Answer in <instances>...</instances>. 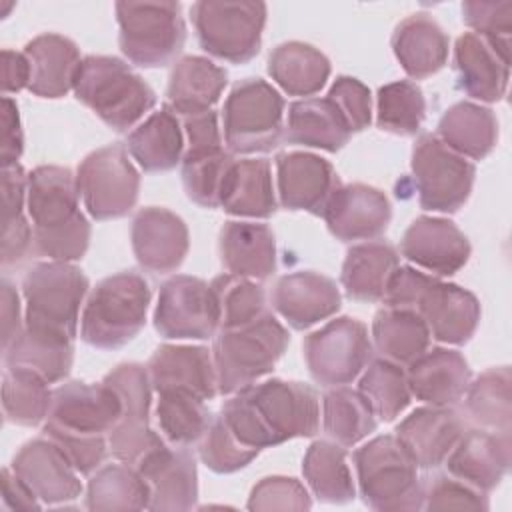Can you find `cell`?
Here are the masks:
<instances>
[{
	"label": "cell",
	"instance_id": "24",
	"mask_svg": "<svg viewBox=\"0 0 512 512\" xmlns=\"http://www.w3.org/2000/svg\"><path fill=\"white\" fill-rule=\"evenodd\" d=\"M466 430V420L454 406L416 408L396 426V438L418 468L432 470L444 464L450 450Z\"/></svg>",
	"mask_w": 512,
	"mask_h": 512
},
{
	"label": "cell",
	"instance_id": "63",
	"mask_svg": "<svg viewBox=\"0 0 512 512\" xmlns=\"http://www.w3.org/2000/svg\"><path fill=\"white\" fill-rule=\"evenodd\" d=\"M24 328V320L20 316V296L10 280H2V350L10 346V342Z\"/></svg>",
	"mask_w": 512,
	"mask_h": 512
},
{
	"label": "cell",
	"instance_id": "1",
	"mask_svg": "<svg viewBox=\"0 0 512 512\" xmlns=\"http://www.w3.org/2000/svg\"><path fill=\"white\" fill-rule=\"evenodd\" d=\"M78 198L76 176L64 166H38L28 174L26 210L38 256L72 262L86 254L92 228Z\"/></svg>",
	"mask_w": 512,
	"mask_h": 512
},
{
	"label": "cell",
	"instance_id": "35",
	"mask_svg": "<svg viewBox=\"0 0 512 512\" xmlns=\"http://www.w3.org/2000/svg\"><path fill=\"white\" fill-rule=\"evenodd\" d=\"M220 208L232 216L270 218L278 208L270 162L266 158L234 160L222 186Z\"/></svg>",
	"mask_w": 512,
	"mask_h": 512
},
{
	"label": "cell",
	"instance_id": "42",
	"mask_svg": "<svg viewBox=\"0 0 512 512\" xmlns=\"http://www.w3.org/2000/svg\"><path fill=\"white\" fill-rule=\"evenodd\" d=\"M302 474L320 502L346 504L356 496L346 450L332 440H314L308 446L302 460Z\"/></svg>",
	"mask_w": 512,
	"mask_h": 512
},
{
	"label": "cell",
	"instance_id": "58",
	"mask_svg": "<svg viewBox=\"0 0 512 512\" xmlns=\"http://www.w3.org/2000/svg\"><path fill=\"white\" fill-rule=\"evenodd\" d=\"M44 436L60 446V450L68 456L78 474H92L94 470H98L106 454L110 452L108 436H82L60 430H44Z\"/></svg>",
	"mask_w": 512,
	"mask_h": 512
},
{
	"label": "cell",
	"instance_id": "28",
	"mask_svg": "<svg viewBox=\"0 0 512 512\" xmlns=\"http://www.w3.org/2000/svg\"><path fill=\"white\" fill-rule=\"evenodd\" d=\"M410 392L430 406H456L470 384L472 372L458 350L428 348L406 370Z\"/></svg>",
	"mask_w": 512,
	"mask_h": 512
},
{
	"label": "cell",
	"instance_id": "45",
	"mask_svg": "<svg viewBox=\"0 0 512 512\" xmlns=\"http://www.w3.org/2000/svg\"><path fill=\"white\" fill-rule=\"evenodd\" d=\"M376 414L360 390L334 386L322 396V428L326 436L352 448L376 430Z\"/></svg>",
	"mask_w": 512,
	"mask_h": 512
},
{
	"label": "cell",
	"instance_id": "7",
	"mask_svg": "<svg viewBox=\"0 0 512 512\" xmlns=\"http://www.w3.org/2000/svg\"><path fill=\"white\" fill-rule=\"evenodd\" d=\"M222 138L232 154L270 152L284 138V98L262 78L236 82L222 108Z\"/></svg>",
	"mask_w": 512,
	"mask_h": 512
},
{
	"label": "cell",
	"instance_id": "62",
	"mask_svg": "<svg viewBox=\"0 0 512 512\" xmlns=\"http://www.w3.org/2000/svg\"><path fill=\"white\" fill-rule=\"evenodd\" d=\"M30 84V62L24 52L2 50V90L4 96L16 94Z\"/></svg>",
	"mask_w": 512,
	"mask_h": 512
},
{
	"label": "cell",
	"instance_id": "20",
	"mask_svg": "<svg viewBox=\"0 0 512 512\" xmlns=\"http://www.w3.org/2000/svg\"><path fill=\"white\" fill-rule=\"evenodd\" d=\"M136 262L152 274H168L180 268L190 248L186 222L168 208H140L130 228Z\"/></svg>",
	"mask_w": 512,
	"mask_h": 512
},
{
	"label": "cell",
	"instance_id": "13",
	"mask_svg": "<svg viewBox=\"0 0 512 512\" xmlns=\"http://www.w3.org/2000/svg\"><path fill=\"white\" fill-rule=\"evenodd\" d=\"M122 400V416L108 434L110 454L126 464H136L144 454L162 444V436L150 426L152 382L140 362H122L104 380Z\"/></svg>",
	"mask_w": 512,
	"mask_h": 512
},
{
	"label": "cell",
	"instance_id": "34",
	"mask_svg": "<svg viewBox=\"0 0 512 512\" xmlns=\"http://www.w3.org/2000/svg\"><path fill=\"white\" fill-rule=\"evenodd\" d=\"M228 84V72L204 56H182L170 70L168 106L180 116L214 110Z\"/></svg>",
	"mask_w": 512,
	"mask_h": 512
},
{
	"label": "cell",
	"instance_id": "48",
	"mask_svg": "<svg viewBox=\"0 0 512 512\" xmlns=\"http://www.w3.org/2000/svg\"><path fill=\"white\" fill-rule=\"evenodd\" d=\"M156 418L160 432L174 446H192L200 442L214 414L206 400L186 390L156 392Z\"/></svg>",
	"mask_w": 512,
	"mask_h": 512
},
{
	"label": "cell",
	"instance_id": "53",
	"mask_svg": "<svg viewBox=\"0 0 512 512\" xmlns=\"http://www.w3.org/2000/svg\"><path fill=\"white\" fill-rule=\"evenodd\" d=\"M200 460L216 474H232L246 468L260 450L242 444L228 428L224 418L216 414L198 442Z\"/></svg>",
	"mask_w": 512,
	"mask_h": 512
},
{
	"label": "cell",
	"instance_id": "59",
	"mask_svg": "<svg viewBox=\"0 0 512 512\" xmlns=\"http://www.w3.org/2000/svg\"><path fill=\"white\" fill-rule=\"evenodd\" d=\"M438 278L432 274H424L412 266H398L384 290L382 302L386 306H398V308H414L418 306L422 294L430 284H434Z\"/></svg>",
	"mask_w": 512,
	"mask_h": 512
},
{
	"label": "cell",
	"instance_id": "2",
	"mask_svg": "<svg viewBox=\"0 0 512 512\" xmlns=\"http://www.w3.org/2000/svg\"><path fill=\"white\" fill-rule=\"evenodd\" d=\"M152 290L144 276L124 270L102 278L88 294L80 338L98 350H114L132 342L146 324Z\"/></svg>",
	"mask_w": 512,
	"mask_h": 512
},
{
	"label": "cell",
	"instance_id": "64",
	"mask_svg": "<svg viewBox=\"0 0 512 512\" xmlns=\"http://www.w3.org/2000/svg\"><path fill=\"white\" fill-rule=\"evenodd\" d=\"M2 502L10 510H30L40 508L42 502L32 494V490L14 474L12 468L2 470Z\"/></svg>",
	"mask_w": 512,
	"mask_h": 512
},
{
	"label": "cell",
	"instance_id": "18",
	"mask_svg": "<svg viewBox=\"0 0 512 512\" xmlns=\"http://www.w3.org/2000/svg\"><path fill=\"white\" fill-rule=\"evenodd\" d=\"M10 468L42 504H66L82 494L78 470L48 436L26 442Z\"/></svg>",
	"mask_w": 512,
	"mask_h": 512
},
{
	"label": "cell",
	"instance_id": "4",
	"mask_svg": "<svg viewBox=\"0 0 512 512\" xmlns=\"http://www.w3.org/2000/svg\"><path fill=\"white\" fill-rule=\"evenodd\" d=\"M288 344V330L270 312L246 326L218 330L212 344L218 394L230 396L270 374Z\"/></svg>",
	"mask_w": 512,
	"mask_h": 512
},
{
	"label": "cell",
	"instance_id": "23",
	"mask_svg": "<svg viewBox=\"0 0 512 512\" xmlns=\"http://www.w3.org/2000/svg\"><path fill=\"white\" fill-rule=\"evenodd\" d=\"M278 198L286 210L322 216L330 196L342 184L334 166L312 152H282L276 156Z\"/></svg>",
	"mask_w": 512,
	"mask_h": 512
},
{
	"label": "cell",
	"instance_id": "10",
	"mask_svg": "<svg viewBox=\"0 0 512 512\" xmlns=\"http://www.w3.org/2000/svg\"><path fill=\"white\" fill-rule=\"evenodd\" d=\"M78 194L94 220H118L132 212L140 194V174L124 144L90 152L76 170Z\"/></svg>",
	"mask_w": 512,
	"mask_h": 512
},
{
	"label": "cell",
	"instance_id": "57",
	"mask_svg": "<svg viewBox=\"0 0 512 512\" xmlns=\"http://www.w3.org/2000/svg\"><path fill=\"white\" fill-rule=\"evenodd\" d=\"M328 98L338 106L352 134L362 132L372 122V98L366 84L352 76H338L330 86Z\"/></svg>",
	"mask_w": 512,
	"mask_h": 512
},
{
	"label": "cell",
	"instance_id": "30",
	"mask_svg": "<svg viewBox=\"0 0 512 512\" xmlns=\"http://www.w3.org/2000/svg\"><path fill=\"white\" fill-rule=\"evenodd\" d=\"M222 266L236 276L266 280L276 270V240L266 224L230 220L218 236Z\"/></svg>",
	"mask_w": 512,
	"mask_h": 512
},
{
	"label": "cell",
	"instance_id": "40",
	"mask_svg": "<svg viewBox=\"0 0 512 512\" xmlns=\"http://www.w3.org/2000/svg\"><path fill=\"white\" fill-rule=\"evenodd\" d=\"M268 74L288 96H312L324 88L330 60L316 46L290 40L270 52Z\"/></svg>",
	"mask_w": 512,
	"mask_h": 512
},
{
	"label": "cell",
	"instance_id": "19",
	"mask_svg": "<svg viewBox=\"0 0 512 512\" xmlns=\"http://www.w3.org/2000/svg\"><path fill=\"white\" fill-rule=\"evenodd\" d=\"M322 218L340 242L374 240L386 232L392 206L388 196L368 184H340L330 196Z\"/></svg>",
	"mask_w": 512,
	"mask_h": 512
},
{
	"label": "cell",
	"instance_id": "29",
	"mask_svg": "<svg viewBox=\"0 0 512 512\" xmlns=\"http://www.w3.org/2000/svg\"><path fill=\"white\" fill-rule=\"evenodd\" d=\"M24 54L30 62L28 90L34 96L62 98L74 88L82 58L70 38L54 32L40 34L24 46Z\"/></svg>",
	"mask_w": 512,
	"mask_h": 512
},
{
	"label": "cell",
	"instance_id": "50",
	"mask_svg": "<svg viewBox=\"0 0 512 512\" xmlns=\"http://www.w3.org/2000/svg\"><path fill=\"white\" fill-rule=\"evenodd\" d=\"M358 390L366 396L374 414L384 422L396 420L412 400L404 366L386 358H372L368 362L362 370Z\"/></svg>",
	"mask_w": 512,
	"mask_h": 512
},
{
	"label": "cell",
	"instance_id": "44",
	"mask_svg": "<svg viewBox=\"0 0 512 512\" xmlns=\"http://www.w3.org/2000/svg\"><path fill=\"white\" fill-rule=\"evenodd\" d=\"M512 372L510 366L488 368L464 394V414L476 428L510 434L512 424Z\"/></svg>",
	"mask_w": 512,
	"mask_h": 512
},
{
	"label": "cell",
	"instance_id": "9",
	"mask_svg": "<svg viewBox=\"0 0 512 512\" xmlns=\"http://www.w3.org/2000/svg\"><path fill=\"white\" fill-rule=\"evenodd\" d=\"M266 14L264 2L250 0H200L190 8L202 50L232 64H246L260 52Z\"/></svg>",
	"mask_w": 512,
	"mask_h": 512
},
{
	"label": "cell",
	"instance_id": "61",
	"mask_svg": "<svg viewBox=\"0 0 512 512\" xmlns=\"http://www.w3.org/2000/svg\"><path fill=\"white\" fill-rule=\"evenodd\" d=\"M182 128L186 136V150H204L224 146L222 128L218 126V114L214 110L184 116Z\"/></svg>",
	"mask_w": 512,
	"mask_h": 512
},
{
	"label": "cell",
	"instance_id": "51",
	"mask_svg": "<svg viewBox=\"0 0 512 512\" xmlns=\"http://www.w3.org/2000/svg\"><path fill=\"white\" fill-rule=\"evenodd\" d=\"M426 118V98L412 80H396L380 86L376 96V124L396 136H414Z\"/></svg>",
	"mask_w": 512,
	"mask_h": 512
},
{
	"label": "cell",
	"instance_id": "54",
	"mask_svg": "<svg viewBox=\"0 0 512 512\" xmlns=\"http://www.w3.org/2000/svg\"><path fill=\"white\" fill-rule=\"evenodd\" d=\"M462 20L476 36L510 62L512 0H468L462 4Z\"/></svg>",
	"mask_w": 512,
	"mask_h": 512
},
{
	"label": "cell",
	"instance_id": "22",
	"mask_svg": "<svg viewBox=\"0 0 512 512\" xmlns=\"http://www.w3.org/2000/svg\"><path fill=\"white\" fill-rule=\"evenodd\" d=\"M512 442L510 434L484 428L464 430L444 464L450 476L488 494L510 470Z\"/></svg>",
	"mask_w": 512,
	"mask_h": 512
},
{
	"label": "cell",
	"instance_id": "56",
	"mask_svg": "<svg viewBox=\"0 0 512 512\" xmlns=\"http://www.w3.org/2000/svg\"><path fill=\"white\" fill-rule=\"evenodd\" d=\"M248 510H308L312 498L304 484L288 476H266L250 492Z\"/></svg>",
	"mask_w": 512,
	"mask_h": 512
},
{
	"label": "cell",
	"instance_id": "39",
	"mask_svg": "<svg viewBox=\"0 0 512 512\" xmlns=\"http://www.w3.org/2000/svg\"><path fill=\"white\" fill-rule=\"evenodd\" d=\"M2 358L6 366L34 370L44 380L54 384L62 382L72 370L74 340L24 326L10 346L2 350Z\"/></svg>",
	"mask_w": 512,
	"mask_h": 512
},
{
	"label": "cell",
	"instance_id": "32",
	"mask_svg": "<svg viewBox=\"0 0 512 512\" xmlns=\"http://www.w3.org/2000/svg\"><path fill=\"white\" fill-rule=\"evenodd\" d=\"M454 68L458 86L468 96L480 102H498L504 98L510 78V62L474 32L458 36L454 46Z\"/></svg>",
	"mask_w": 512,
	"mask_h": 512
},
{
	"label": "cell",
	"instance_id": "3",
	"mask_svg": "<svg viewBox=\"0 0 512 512\" xmlns=\"http://www.w3.org/2000/svg\"><path fill=\"white\" fill-rule=\"evenodd\" d=\"M72 90L78 102L116 132L132 128L156 104L150 84L114 56L82 58Z\"/></svg>",
	"mask_w": 512,
	"mask_h": 512
},
{
	"label": "cell",
	"instance_id": "46",
	"mask_svg": "<svg viewBox=\"0 0 512 512\" xmlns=\"http://www.w3.org/2000/svg\"><path fill=\"white\" fill-rule=\"evenodd\" d=\"M150 488L134 464L100 466L88 480V510H148Z\"/></svg>",
	"mask_w": 512,
	"mask_h": 512
},
{
	"label": "cell",
	"instance_id": "11",
	"mask_svg": "<svg viewBox=\"0 0 512 512\" xmlns=\"http://www.w3.org/2000/svg\"><path fill=\"white\" fill-rule=\"evenodd\" d=\"M410 168L424 210L452 214L470 198L476 166L450 150L438 136L422 134L414 142Z\"/></svg>",
	"mask_w": 512,
	"mask_h": 512
},
{
	"label": "cell",
	"instance_id": "31",
	"mask_svg": "<svg viewBox=\"0 0 512 512\" xmlns=\"http://www.w3.org/2000/svg\"><path fill=\"white\" fill-rule=\"evenodd\" d=\"M450 40L442 26L424 12L404 18L392 34V50L402 70L422 80L444 68L448 60Z\"/></svg>",
	"mask_w": 512,
	"mask_h": 512
},
{
	"label": "cell",
	"instance_id": "60",
	"mask_svg": "<svg viewBox=\"0 0 512 512\" xmlns=\"http://www.w3.org/2000/svg\"><path fill=\"white\" fill-rule=\"evenodd\" d=\"M2 148H0V164L2 168H10L18 164V158L24 150V134L18 114V104L10 98H2Z\"/></svg>",
	"mask_w": 512,
	"mask_h": 512
},
{
	"label": "cell",
	"instance_id": "37",
	"mask_svg": "<svg viewBox=\"0 0 512 512\" xmlns=\"http://www.w3.org/2000/svg\"><path fill=\"white\" fill-rule=\"evenodd\" d=\"M398 266L400 256L390 242L366 240L346 252L340 282L350 300L378 302Z\"/></svg>",
	"mask_w": 512,
	"mask_h": 512
},
{
	"label": "cell",
	"instance_id": "6",
	"mask_svg": "<svg viewBox=\"0 0 512 512\" xmlns=\"http://www.w3.org/2000/svg\"><path fill=\"white\" fill-rule=\"evenodd\" d=\"M88 276L72 262L34 264L22 280L24 326L76 340L80 306L88 294Z\"/></svg>",
	"mask_w": 512,
	"mask_h": 512
},
{
	"label": "cell",
	"instance_id": "12",
	"mask_svg": "<svg viewBox=\"0 0 512 512\" xmlns=\"http://www.w3.org/2000/svg\"><path fill=\"white\" fill-rule=\"evenodd\" d=\"M304 360L316 384L334 388L356 380L372 360V340L364 322L340 316L310 332L304 342Z\"/></svg>",
	"mask_w": 512,
	"mask_h": 512
},
{
	"label": "cell",
	"instance_id": "8",
	"mask_svg": "<svg viewBox=\"0 0 512 512\" xmlns=\"http://www.w3.org/2000/svg\"><path fill=\"white\" fill-rule=\"evenodd\" d=\"M118 44L136 66L162 68L176 60L186 42L180 2H116Z\"/></svg>",
	"mask_w": 512,
	"mask_h": 512
},
{
	"label": "cell",
	"instance_id": "52",
	"mask_svg": "<svg viewBox=\"0 0 512 512\" xmlns=\"http://www.w3.org/2000/svg\"><path fill=\"white\" fill-rule=\"evenodd\" d=\"M210 288L218 308V330L246 326L268 312L266 292L252 278L228 272L216 276Z\"/></svg>",
	"mask_w": 512,
	"mask_h": 512
},
{
	"label": "cell",
	"instance_id": "15",
	"mask_svg": "<svg viewBox=\"0 0 512 512\" xmlns=\"http://www.w3.org/2000/svg\"><path fill=\"white\" fill-rule=\"evenodd\" d=\"M154 328L166 340H208L218 332V308L208 282L176 274L160 286Z\"/></svg>",
	"mask_w": 512,
	"mask_h": 512
},
{
	"label": "cell",
	"instance_id": "5",
	"mask_svg": "<svg viewBox=\"0 0 512 512\" xmlns=\"http://www.w3.org/2000/svg\"><path fill=\"white\" fill-rule=\"evenodd\" d=\"M360 496L372 510H420L424 504V482L418 466L392 436H376L354 452Z\"/></svg>",
	"mask_w": 512,
	"mask_h": 512
},
{
	"label": "cell",
	"instance_id": "21",
	"mask_svg": "<svg viewBox=\"0 0 512 512\" xmlns=\"http://www.w3.org/2000/svg\"><path fill=\"white\" fill-rule=\"evenodd\" d=\"M400 252L432 276H452L466 266L472 248L466 234L452 220L418 216L406 228Z\"/></svg>",
	"mask_w": 512,
	"mask_h": 512
},
{
	"label": "cell",
	"instance_id": "33",
	"mask_svg": "<svg viewBox=\"0 0 512 512\" xmlns=\"http://www.w3.org/2000/svg\"><path fill=\"white\" fill-rule=\"evenodd\" d=\"M184 138L178 114L164 104L128 134L126 150L144 172H168L182 162L186 150Z\"/></svg>",
	"mask_w": 512,
	"mask_h": 512
},
{
	"label": "cell",
	"instance_id": "36",
	"mask_svg": "<svg viewBox=\"0 0 512 512\" xmlns=\"http://www.w3.org/2000/svg\"><path fill=\"white\" fill-rule=\"evenodd\" d=\"M352 130L338 106L326 98H304L288 106V122L284 126V140L338 152L348 144Z\"/></svg>",
	"mask_w": 512,
	"mask_h": 512
},
{
	"label": "cell",
	"instance_id": "14",
	"mask_svg": "<svg viewBox=\"0 0 512 512\" xmlns=\"http://www.w3.org/2000/svg\"><path fill=\"white\" fill-rule=\"evenodd\" d=\"M272 444L292 438H310L320 428L318 392L304 382L270 378L244 388Z\"/></svg>",
	"mask_w": 512,
	"mask_h": 512
},
{
	"label": "cell",
	"instance_id": "17",
	"mask_svg": "<svg viewBox=\"0 0 512 512\" xmlns=\"http://www.w3.org/2000/svg\"><path fill=\"white\" fill-rule=\"evenodd\" d=\"M134 466L150 488L148 510L180 512L194 508L198 500V470L188 446L162 442Z\"/></svg>",
	"mask_w": 512,
	"mask_h": 512
},
{
	"label": "cell",
	"instance_id": "43",
	"mask_svg": "<svg viewBox=\"0 0 512 512\" xmlns=\"http://www.w3.org/2000/svg\"><path fill=\"white\" fill-rule=\"evenodd\" d=\"M28 174L20 164L2 168V266H18L34 252V232L24 216Z\"/></svg>",
	"mask_w": 512,
	"mask_h": 512
},
{
	"label": "cell",
	"instance_id": "27",
	"mask_svg": "<svg viewBox=\"0 0 512 512\" xmlns=\"http://www.w3.org/2000/svg\"><path fill=\"white\" fill-rule=\"evenodd\" d=\"M416 310L434 340L454 346L466 344L474 336L482 314L480 302L470 290L442 280L426 288Z\"/></svg>",
	"mask_w": 512,
	"mask_h": 512
},
{
	"label": "cell",
	"instance_id": "49",
	"mask_svg": "<svg viewBox=\"0 0 512 512\" xmlns=\"http://www.w3.org/2000/svg\"><path fill=\"white\" fill-rule=\"evenodd\" d=\"M234 154L224 148L184 150L182 156V184L186 196L202 208H220V194Z\"/></svg>",
	"mask_w": 512,
	"mask_h": 512
},
{
	"label": "cell",
	"instance_id": "38",
	"mask_svg": "<svg viewBox=\"0 0 512 512\" xmlns=\"http://www.w3.org/2000/svg\"><path fill=\"white\" fill-rule=\"evenodd\" d=\"M438 138L468 160L486 158L498 142L496 114L474 102H456L438 122Z\"/></svg>",
	"mask_w": 512,
	"mask_h": 512
},
{
	"label": "cell",
	"instance_id": "55",
	"mask_svg": "<svg viewBox=\"0 0 512 512\" xmlns=\"http://www.w3.org/2000/svg\"><path fill=\"white\" fill-rule=\"evenodd\" d=\"M426 510H482L490 508L488 496L466 482L450 476L438 474L428 484H424V504Z\"/></svg>",
	"mask_w": 512,
	"mask_h": 512
},
{
	"label": "cell",
	"instance_id": "47",
	"mask_svg": "<svg viewBox=\"0 0 512 512\" xmlns=\"http://www.w3.org/2000/svg\"><path fill=\"white\" fill-rule=\"evenodd\" d=\"M38 372L22 366H6L2 376L4 420L18 426H38L48 418L52 390Z\"/></svg>",
	"mask_w": 512,
	"mask_h": 512
},
{
	"label": "cell",
	"instance_id": "26",
	"mask_svg": "<svg viewBox=\"0 0 512 512\" xmlns=\"http://www.w3.org/2000/svg\"><path fill=\"white\" fill-rule=\"evenodd\" d=\"M152 388L186 390L210 402L218 396V378L212 350L192 344H162L154 350L148 364Z\"/></svg>",
	"mask_w": 512,
	"mask_h": 512
},
{
	"label": "cell",
	"instance_id": "41",
	"mask_svg": "<svg viewBox=\"0 0 512 512\" xmlns=\"http://www.w3.org/2000/svg\"><path fill=\"white\" fill-rule=\"evenodd\" d=\"M430 330L414 308L384 306L372 320L374 348L382 358L408 366L430 348Z\"/></svg>",
	"mask_w": 512,
	"mask_h": 512
},
{
	"label": "cell",
	"instance_id": "16",
	"mask_svg": "<svg viewBox=\"0 0 512 512\" xmlns=\"http://www.w3.org/2000/svg\"><path fill=\"white\" fill-rule=\"evenodd\" d=\"M122 416L120 396L106 384L70 380L52 390L44 430L82 436H108Z\"/></svg>",
	"mask_w": 512,
	"mask_h": 512
},
{
	"label": "cell",
	"instance_id": "25",
	"mask_svg": "<svg viewBox=\"0 0 512 512\" xmlns=\"http://www.w3.org/2000/svg\"><path fill=\"white\" fill-rule=\"evenodd\" d=\"M272 306L294 330H306L334 316L342 306V296L332 278L314 270H298L278 278Z\"/></svg>",
	"mask_w": 512,
	"mask_h": 512
}]
</instances>
